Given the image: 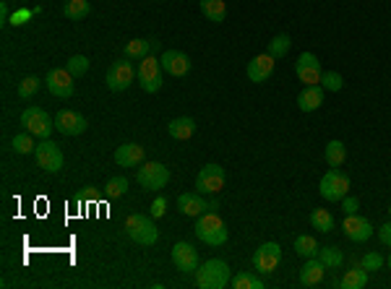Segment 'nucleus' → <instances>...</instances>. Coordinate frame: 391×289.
Masks as SVG:
<instances>
[{
	"label": "nucleus",
	"mask_w": 391,
	"mask_h": 289,
	"mask_svg": "<svg viewBox=\"0 0 391 289\" xmlns=\"http://www.w3.org/2000/svg\"><path fill=\"white\" fill-rule=\"evenodd\" d=\"M368 284V271L363 266H352L350 271H344L339 287L344 289H363Z\"/></svg>",
	"instance_id": "obj_25"
},
{
	"label": "nucleus",
	"mask_w": 391,
	"mask_h": 289,
	"mask_svg": "<svg viewBox=\"0 0 391 289\" xmlns=\"http://www.w3.org/2000/svg\"><path fill=\"white\" fill-rule=\"evenodd\" d=\"M389 268H391V255H389Z\"/></svg>",
	"instance_id": "obj_45"
},
{
	"label": "nucleus",
	"mask_w": 391,
	"mask_h": 289,
	"mask_svg": "<svg viewBox=\"0 0 391 289\" xmlns=\"http://www.w3.org/2000/svg\"><path fill=\"white\" fill-rule=\"evenodd\" d=\"M170 183V170H167L165 164L159 162H146L139 170V186L146 188V190H159V188H165Z\"/></svg>",
	"instance_id": "obj_8"
},
{
	"label": "nucleus",
	"mask_w": 391,
	"mask_h": 289,
	"mask_svg": "<svg viewBox=\"0 0 391 289\" xmlns=\"http://www.w3.org/2000/svg\"><path fill=\"white\" fill-rule=\"evenodd\" d=\"M115 162L120 167H139L143 162V146H139V143H123L115 151Z\"/></svg>",
	"instance_id": "obj_21"
},
{
	"label": "nucleus",
	"mask_w": 391,
	"mask_h": 289,
	"mask_svg": "<svg viewBox=\"0 0 391 289\" xmlns=\"http://www.w3.org/2000/svg\"><path fill=\"white\" fill-rule=\"evenodd\" d=\"M295 253L303 255V258H313V255H319V243H316V237H310V235H300L295 240Z\"/></svg>",
	"instance_id": "obj_32"
},
{
	"label": "nucleus",
	"mask_w": 391,
	"mask_h": 289,
	"mask_svg": "<svg viewBox=\"0 0 391 289\" xmlns=\"http://www.w3.org/2000/svg\"><path fill=\"white\" fill-rule=\"evenodd\" d=\"M126 232H128L130 240L139 245H154L157 237H159L154 221L149 219V217H143V214H130L128 219H126Z\"/></svg>",
	"instance_id": "obj_4"
},
{
	"label": "nucleus",
	"mask_w": 391,
	"mask_h": 289,
	"mask_svg": "<svg viewBox=\"0 0 391 289\" xmlns=\"http://www.w3.org/2000/svg\"><path fill=\"white\" fill-rule=\"evenodd\" d=\"M319 258L323 261V266L326 268H342L344 266V253L339 248H334V245H323L319 248Z\"/></svg>",
	"instance_id": "obj_28"
},
{
	"label": "nucleus",
	"mask_w": 391,
	"mask_h": 289,
	"mask_svg": "<svg viewBox=\"0 0 391 289\" xmlns=\"http://www.w3.org/2000/svg\"><path fill=\"white\" fill-rule=\"evenodd\" d=\"M105 193L107 198H120L128 193V177H123V175H118V177H110L105 186Z\"/></svg>",
	"instance_id": "obj_33"
},
{
	"label": "nucleus",
	"mask_w": 391,
	"mask_h": 289,
	"mask_svg": "<svg viewBox=\"0 0 391 289\" xmlns=\"http://www.w3.org/2000/svg\"><path fill=\"white\" fill-rule=\"evenodd\" d=\"M279 261H282V248L279 243H263L253 253V268L259 271V274H272L274 268L279 266Z\"/></svg>",
	"instance_id": "obj_11"
},
{
	"label": "nucleus",
	"mask_w": 391,
	"mask_h": 289,
	"mask_svg": "<svg viewBox=\"0 0 391 289\" xmlns=\"http://www.w3.org/2000/svg\"><path fill=\"white\" fill-rule=\"evenodd\" d=\"M45 83H48V89L52 97H60V99H68V97H73V76L68 73V68H52L48 73V79H45Z\"/></svg>",
	"instance_id": "obj_13"
},
{
	"label": "nucleus",
	"mask_w": 391,
	"mask_h": 289,
	"mask_svg": "<svg viewBox=\"0 0 391 289\" xmlns=\"http://www.w3.org/2000/svg\"><path fill=\"white\" fill-rule=\"evenodd\" d=\"M323 86L316 83V86H305L303 92L297 94V107L303 110V112H316L321 104H323Z\"/></svg>",
	"instance_id": "obj_20"
},
{
	"label": "nucleus",
	"mask_w": 391,
	"mask_h": 289,
	"mask_svg": "<svg viewBox=\"0 0 391 289\" xmlns=\"http://www.w3.org/2000/svg\"><path fill=\"white\" fill-rule=\"evenodd\" d=\"M167 211V198H154V203H152V217H165Z\"/></svg>",
	"instance_id": "obj_41"
},
{
	"label": "nucleus",
	"mask_w": 391,
	"mask_h": 289,
	"mask_svg": "<svg viewBox=\"0 0 391 289\" xmlns=\"http://www.w3.org/2000/svg\"><path fill=\"white\" fill-rule=\"evenodd\" d=\"M310 224H313V230H319V232H332L334 217L326 208H313V211H310Z\"/></svg>",
	"instance_id": "obj_31"
},
{
	"label": "nucleus",
	"mask_w": 391,
	"mask_h": 289,
	"mask_svg": "<svg viewBox=\"0 0 391 289\" xmlns=\"http://www.w3.org/2000/svg\"><path fill=\"white\" fill-rule=\"evenodd\" d=\"M357 206H360V201H357L355 196H344V198H342V211H344V217H347V214H357Z\"/></svg>",
	"instance_id": "obj_40"
},
{
	"label": "nucleus",
	"mask_w": 391,
	"mask_h": 289,
	"mask_svg": "<svg viewBox=\"0 0 391 289\" xmlns=\"http://www.w3.org/2000/svg\"><path fill=\"white\" fill-rule=\"evenodd\" d=\"M136 76H139V83H141V89L146 94H154L162 89V63H159L154 55H149V58L141 60Z\"/></svg>",
	"instance_id": "obj_6"
},
{
	"label": "nucleus",
	"mask_w": 391,
	"mask_h": 289,
	"mask_svg": "<svg viewBox=\"0 0 391 289\" xmlns=\"http://www.w3.org/2000/svg\"><path fill=\"white\" fill-rule=\"evenodd\" d=\"M230 284H232L235 289H263V281H261L259 277H253V274H245V271L237 274Z\"/></svg>",
	"instance_id": "obj_34"
},
{
	"label": "nucleus",
	"mask_w": 391,
	"mask_h": 289,
	"mask_svg": "<svg viewBox=\"0 0 391 289\" xmlns=\"http://www.w3.org/2000/svg\"><path fill=\"white\" fill-rule=\"evenodd\" d=\"M167 133L175 141H188L196 133V120L193 117H175L167 123Z\"/></svg>",
	"instance_id": "obj_23"
},
{
	"label": "nucleus",
	"mask_w": 391,
	"mask_h": 289,
	"mask_svg": "<svg viewBox=\"0 0 391 289\" xmlns=\"http://www.w3.org/2000/svg\"><path fill=\"white\" fill-rule=\"evenodd\" d=\"M66 68H68V73L76 79V76H83V73L89 70V60L83 58V55H73V58L68 60V66H66Z\"/></svg>",
	"instance_id": "obj_38"
},
{
	"label": "nucleus",
	"mask_w": 391,
	"mask_h": 289,
	"mask_svg": "<svg viewBox=\"0 0 391 289\" xmlns=\"http://www.w3.org/2000/svg\"><path fill=\"white\" fill-rule=\"evenodd\" d=\"M323 157H326L329 167H342L344 159H347V149H344L342 141H329L326 149H323Z\"/></svg>",
	"instance_id": "obj_27"
},
{
	"label": "nucleus",
	"mask_w": 391,
	"mask_h": 289,
	"mask_svg": "<svg viewBox=\"0 0 391 289\" xmlns=\"http://www.w3.org/2000/svg\"><path fill=\"white\" fill-rule=\"evenodd\" d=\"M178 208H180V214H186V217H201L209 206H206V201H203L199 193H180Z\"/></svg>",
	"instance_id": "obj_22"
},
{
	"label": "nucleus",
	"mask_w": 391,
	"mask_h": 289,
	"mask_svg": "<svg viewBox=\"0 0 391 289\" xmlns=\"http://www.w3.org/2000/svg\"><path fill=\"white\" fill-rule=\"evenodd\" d=\"M379 240L391 248V221H386V224H381L379 227Z\"/></svg>",
	"instance_id": "obj_42"
},
{
	"label": "nucleus",
	"mask_w": 391,
	"mask_h": 289,
	"mask_svg": "<svg viewBox=\"0 0 391 289\" xmlns=\"http://www.w3.org/2000/svg\"><path fill=\"white\" fill-rule=\"evenodd\" d=\"M172 263L183 274H196L199 271V253L190 243H175L172 248Z\"/></svg>",
	"instance_id": "obj_14"
},
{
	"label": "nucleus",
	"mask_w": 391,
	"mask_h": 289,
	"mask_svg": "<svg viewBox=\"0 0 391 289\" xmlns=\"http://www.w3.org/2000/svg\"><path fill=\"white\" fill-rule=\"evenodd\" d=\"M199 6H201V13L209 19V21H214V23L225 21V16H227L225 0H201Z\"/></svg>",
	"instance_id": "obj_26"
},
{
	"label": "nucleus",
	"mask_w": 391,
	"mask_h": 289,
	"mask_svg": "<svg viewBox=\"0 0 391 289\" xmlns=\"http://www.w3.org/2000/svg\"><path fill=\"white\" fill-rule=\"evenodd\" d=\"M55 128L63 136H81L86 130V117L73 112V110H60L55 115Z\"/></svg>",
	"instance_id": "obj_15"
},
{
	"label": "nucleus",
	"mask_w": 391,
	"mask_h": 289,
	"mask_svg": "<svg viewBox=\"0 0 391 289\" xmlns=\"http://www.w3.org/2000/svg\"><path fill=\"white\" fill-rule=\"evenodd\" d=\"M321 86H323L326 92H342V86H344L342 73H337V70H326V73L321 76Z\"/></svg>",
	"instance_id": "obj_35"
},
{
	"label": "nucleus",
	"mask_w": 391,
	"mask_h": 289,
	"mask_svg": "<svg viewBox=\"0 0 391 289\" xmlns=\"http://www.w3.org/2000/svg\"><path fill=\"white\" fill-rule=\"evenodd\" d=\"M39 79H34V76H26L24 81L19 83V89H16V92H19V97H21V99H32V97H34L37 92H39Z\"/></svg>",
	"instance_id": "obj_37"
},
{
	"label": "nucleus",
	"mask_w": 391,
	"mask_h": 289,
	"mask_svg": "<svg viewBox=\"0 0 391 289\" xmlns=\"http://www.w3.org/2000/svg\"><path fill=\"white\" fill-rule=\"evenodd\" d=\"M206 206H209V211H217V208H219V203H217V201H209Z\"/></svg>",
	"instance_id": "obj_44"
},
{
	"label": "nucleus",
	"mask_w": 391,
	"mask_h": 289,
	"mask_svg": "<svg viewBox=\"0 0 391 289\" xmlns=\"http://www.w3.org/2000/svg\"><path fill=\"white\" fill-rule=\"evenodd\" d=\"M21 126L24 130H29L32 136H39V139H50L52 128H55V120L42 110V107H26L21 112Z\"/></svg>",
	"instance_id": "obj_5"
},
{
	"label": "nucleus",
	"mask_w": 391,
	"mask_h": 289,
	"mask_svg": "<svg viewBox=\"0 0 391 289\" xmlns=\"http://www.w3.org/2000/svg\"><path fill=\"white\" fill-rule=\"evenodd\" d=\"M133 79H136V70H133L128 58L112 63L110 70H107V86H110V92H126L130 83H133Z\"/></svg>",
	"instance_id": "obj_7"
},
{
	"label": "nucleus",
	"mask_w": 391,
	"mask_h": 289,
	"mask_svg": "<svg viewBox=\"0 0 391 289\" xmlns=\"http://www.w3.org/2000/svg\"><path fill=\"white\" fill-rule=\"evenodd\" d=\"M274 66H277V60H274L269 52H263V55H256V58L248 63V79L253 83H263L274 73Z\"/></svg>",
	"instance_id": "obj_18"
},
{
	"label": "nucleus",
	"mask_w": 391,
	"mask_h": 289,
	"mask_svg": "<svg viewBox=\"0 0 391 289\" xmlns=\"http://www.w3.org/2000/svg\"><path fill=\"white\" fill-rule=\"evenodd\" d=\"M162 70H167L170 76H186L190 70V58L186 55V52H180V50H167V52H162Z\"/></svg>",
	"instance_id": "obj_17"
},
{
	"label": "nucleus",
	"mask_w": 391,
	"mask_h": 289,
	"mask_svg": "<svg viewBox=\"0 0 391 289\" xmlns=\"http://www.w3.org/2000/svg\"><path fill=\"white\" fill-rule=\"evenodd\" d=\"M34 154H37V164H39L45 172H60V170H63V151L58 149V143H52L50 139L37 143Z\"/></svg>",
	"instance_id": "obj_10"
},
{
	"label": "nucleus",
	"mask_w": 391,
	"mask_h": 289,
	"mask_svg": "<svg viewBox=\"0 0 391 289\" xmlns=\"http://www.w3.org/2000/svg\"><path fill=\"white\" fill-rule=\"evenodd\" d=\"M360 266L365 268V271H379L383 266V258L379 253H365L363 255V261H360Z\"/></svg>",
	"instance_id": "obj_39"
},
{
	"label": "nucleus",
	"mask_w": 391,
	"mask_h": 289,
	"mask_svg": "<svg viewBox=\"0 0 391 289\" xmlns=\"http://www.w3.org/2000/svg\"><path fill=\"white\" fill-rule=\"evenodd\" d=\"M196 237H199L201 243L212 245V248H219V245L227 243L230 232H227L225 221L219 219L214 211H209V214H201L199 221H196Z\"/></svg>",
	"instance_id": "obj_2"
},
{
	"label": "nucleus",
	"mask_w": 391,
	"mask_h": 289,
	"mask_svg": "<svg viewBox=\"0 0 391 289\" xmlns=\"http://www.w3.org/2000/svg\"><path fill=\"white\" fill-rule=\"evenodd\" d=\"M319 193L326 198V201H342V198L350 193V177H347L339 167H332L329 172L321 177Z\"/></svg>",
	"instance_id": "obj_3"
},
{
	"label": "nucleus",
	"mask_w": 391,
	"mask_h": 289,
	"mask_svg": "<svg viewBox=\"0 0 391 289\" xmlns=\"http://www.w3.org/2000/svg\"><path fill=\"white\" fill-rule=\"evenodd\" d=\"M89 11H92L89 0H68V3H66V8H63L66 19H71V21H81V19H86Z\"/></svg>",
	"instance_id": "obj_29"
},
{
	"label": "nucleus",
	"mask_w": 391,
	"mask_h": 289,
	"mask_svg": "<svg viewBox=\"0 0 391 289\" xmlns=\"http://www.w3.org/2000/svg\"><path fill=\"white\" fill-rule=\"evenodd\" d=\"M154 39H130L126 50H123V55L128 60H139L141 63L143 58H149L152 55V50H154Z\"/></svg>",
	"instance_id": "obj_24"
},
{
	"label": "nucleus",
	"mask_w": 391,
	"mask_h": 289,
	"mask_svg": "<svg viewBox=\"0 0 391 289\" xmlns=\"http://www.w3.org/2000/svg\"><path fill=\"white\" fill-rule=\"evenodd\" d=\"M295 73H297V79L305 83V86H316V83H321V76H323L319 58H316L313 52H303V55L297 58Z\"/></svg>",
	"instance_id": "obj_12"
},
{
	"label": "nucleus",
	"mask_w": 391,
	"mask_h": 289,
	"mask_svg": "<svg viewBox=\"0 0 391 289\" xmlns=\"http://www.w3.org/2000/svg\"><path fill=\"white\" fill-rule=\"evenodd\" d=\"M225 180L227 175L219 164H206V167H201V172L196 175V188H199V193H219L225 188Z\"/></svg>",
	"instance_id": "obj_9"
},
{
	"label": "nucleus",
	"mask_w": 391,
	"mask_h": 289,
	"mask_svg": "<svg viewBox=\"0 0 391 289\" xmlns=\"http://www.w3.org/2000/svg\"><path fill=\"white\" fill-rule=\"evenodd\" d=\"M342 230L352 243H365V240H370V235H373L370 221H368L365 217H357V214H347V217H344Z\"/></svg>",
	"instance_id": "obj_16"
},
{
	"label": "nucleus",
	"mask_w": 391,
	"mask_h": 289,
	"mask_svg": "<svg viewBox=\"0 0 391 289\" xmlns=\"http://www.w3.org/2000/svg\"><path fill=\"white\" fill-rule=\"evenodd\" d=\"M11 146L16 154H29V151H34V141H32V133L26 130V133H19V136H13Z\"/></svg>",
	"instance_id": "obj_36"
},
{
	"label": "nucleus",
	"mask_w": 391,
	"mask_h": 289,
	"mask_svg": "<svg viewBox=\"0 0 391 289\" xmlns=\"http://www.w3.org/2000/svg\"><path fill=\"white\" fill-rule=\"evenodd\" d=\"M230 266L219 258H209L203 266L196 271V284L201 289H225L230 287Z\"/></svg>",
	"instance_id": "obj_1"
},
{
	"label": "nucleus",
	"mask_w": 391,
	"mask_h": 289,
	"mask_svg": "<svg viewBox=\"0 0 391 289\" xmlns=\"http://www.w3.org/2000/svg\"><path fill=\"white\" fill-rule=\"evenodd\" d=\"M0 23H8V3H0Z\"/></svg>",
	"instance_id": "obj_43"
},
{
	"label": "nucleus",
	"mask_w": 391,
	"mask_h": 289,
	"mask_svg": "<svg viewBox=\"0 0 391 289\" xmlns=\"http://www.w3.org/2000/svg\"><path fill=\"white\" fill-rule=\"evenodd\" d=\"M389 214H391V203H389Z\"/></svg>",
	"instance_id": "obj_46"
},
{
	"label": "nucleus",
	"mask_w": 391,
	"mask_h": 289,
	"mask_svg": "<svg viewBox=\"0 0 391 289\" xmlns=\"http://www.w3.org/2000/svg\"><path fill=\"white\" fill-rule=\"evenodd\" d=\"M323 277H326V266H323V261L319 255L305 258V266L300 268V284L303 287H316V284L323 281Z\"/></svg>",
	"instance_id": "obj_19"
},
{
	"label": "nucleus",
	"mask_w": 391,
	"mask_h": 289,
	"mask_svg": "<svg viewBox=\"0 0 391 289\" xmlns=\"http://www.w3.org/2000/svg\"><path fill=\"white\" fill-rule=\"evenodd\" d=\"M290 47H292V39H290V37H287V34H277L272 42L266 45V52H269L274 60H282L287 52H290Z\"/></svg>",
	"instance_id": "obj_30"
}]
</instances>
